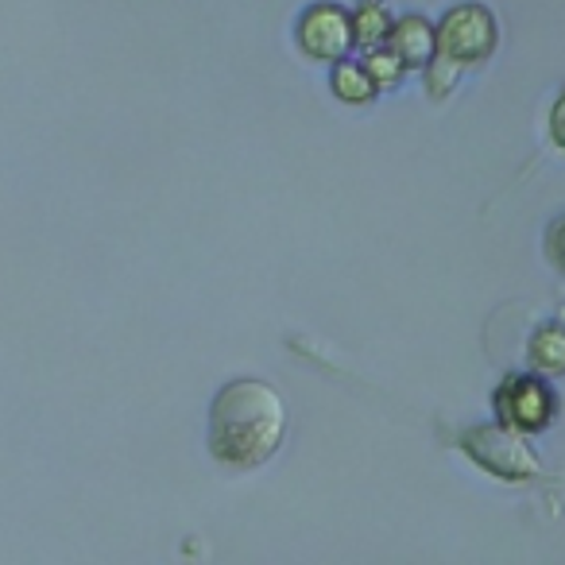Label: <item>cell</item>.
<instances>
[{"label": "cell", "instance_id": "obj_9", "mask_svg": "<svg viewBox=\"0 0 565 565\" xmlns=\"http://www.w3.org/2000/svg\"><path fill=\"white\" fill-rule=\"evenodd\" d=\"M399 71H403V63L395 58V51H387V55H376L369 63V74L376 78V86H392V82L399 78Z\"/></svg>", "mask_w": 565, "mask_h": 565}, {"label": "cell", "instance_id": "obj_10", "mask_svg": "<svg viewBox=\"0 0 565 565\" xmlns=\"http://www.w3.org/2000/svg\"><path fill=\"white\" fill-rule=\"evenodd\" d=\"M546 252H550V259H554L557 271H565V217H557L554 225H550V233H546Z\"/></svg>", "mask_w": 565, "mask_h": 565}, {"label": "cell", "instance_id": "obj_8", "mask_svg": "<svg viewBox=\"0 0 565 565\" xmlns=\"http://www.w3.org/2000/svg\"><path fill=\"white\" fill-rule=\"evenodd\" d=\"M534 361L550 372H562L565 369V330L539 333V341H534Z\"/></svg>", "mask_w": 565, "mask_h": 565}, {"label": "cell", "instance_id": "obj_2", "mask_svg": "<svg viewBox=\"0 0 565 565\" xmlns=\"http://www.w3.org/2000/svg\"><path fill=\"white\" fill-rule=\"evenodd\" d=\"M441 58H449L454 66H469L492 55L495 47V20L480 4H457L446 20H441Z\"/></svg>", "mask_w": 565, "mask_h": 565}, {"label": "cell", "instance_id": "obj_11", "mask_svg": "<svg viewBox=\"0 0 565 565\" xmlns=\"http://www.w3.org/2000/svg\"><path fill=\"white\" fill-rule=\"evenodd\" d=\"M550 132H554V140L565 148V89H562V97H557V105H554V117H550Z\"/></svg>", "mask_w": 565, "mask_h": 565}, {"label": "cell", "instance_id": "obj_5", "mask_svg": "<svg viewBox=\"0 0 565 565\" xmlns=\"http://www.w3.org/2000/svg\"><path fill=\"white\" fill-rule=\"evenodd\" d=\"M387 40H392V51L403 66H426L434 55L438 35L430 32V24H426L423 17H407L387 32Z\"/></svg>", "mask_w": 565, "mask_h": 565}, {"label": "cell", "instance_id": "obj_7", "mask_svg": "<svg viewBox=\"0 0 565 565\" xmlns=\"http://www.w3.org/2000/svg\"><path fill=\"white\" fill-rule=\"evenodd\" d=\"M333 89H338L341 102H369L376 94V78L369 74V66H353V63H341L333 71Z\"/></svg>", "mask_w": 565, "mask_h": 565}, {"label": "cell", "instance_id": "obj_1", "mask_svg": "<svg viewBox=\"0 0 565 565\" xmlns=\"http://www.w3.org/2000/svg\"><path fill=\"white\" fill-rule=\"evenodd\" d=\"M287 434L282 395L264 380H233L210 407V454L233 469H256Z\"/></svg>", "mask_w": 565, "mask_h": 565}, {"label": "cell", "instance_id": "obj_6", "mask_svg": "<svg viewBox=\"0 0 565 565\" xmlns=\"http://www.w3.org/2000/svg\"><path fill=\"white\" fill-rule=\"evenodd\" d=\"M392 32V20H387V9L380 0H364L353 17V40H361L364 47H376L380 40H387Z\"/></svg>", "mask_w": 565, "mask_h": 565}, {"label": "cell", "instance_id": "obj_3", "mask_svg": "<svg viewBox=\"0 0 565 565\" xmlns=\"http://www.w3.org/2000/svg\"><path fill=\"white\" fill-rule=\"evenodd\" d=\"M299 43L307 55L333 63L353 47V17L341 12L338 4H315L299 24Z\"/></svg>", "mask_w": 565, "mask_h": 565}, {"label": "cell", "instance_id": "obj_4", "mask_svg": "<svg viewBox=\"0 0 565 565\" xmlns=\"http://www.w3.org/2000/svg\"><path fill=\"white\" fill-rule=\"evenodd\" d=\"M500 411L511 426L519 430H542L554 415V399H550V387L539 380H511L500 392Z\"/></svg>", "mask_w": 565, "mask_h": 565}]
</instances>
